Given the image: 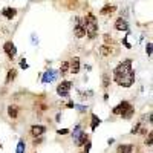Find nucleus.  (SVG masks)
<instances>
[{
  "label": "nucleus",
  "mask_w": 153,
  "mask_h": 153,
  "mask_svg": "<svg viewBox=\"0 0 153 153\" xmlns=\"http://www.w3.org/2000/svg\"><path fill=\"white\" fill-rule=\"evenodd\" d=\"M68 132H69L68 129H60V130H57V133H58V135H66Z\"/></svg>",
  "instance_id": "obj_29"
},
{
  "label": "nucleus",
  "mask_w": 153,
  "mask_h": 153,
  "mask_svg": "<svg viewBox=\"0 0 153 153\" xmlns=\"http://www.w3.org/2000/svg\"><path fill=\"white\" fill-rule=\"evenodd\" d=\"M16 76H17V69H9V72H8V75H6V83L14 81Z\"/></svg>",
  "instance_id": "obj_17"
},
{
  "label": "nucleus",
  "mask_w": 153,
  "mask_h": 153,
  "mask_svg": "<svg viewBox=\"0 0 153 153\" xmlns=\"http://www.w3.org/2000/svg\"><path fill=\"white\" fill-rule=\"evenodd\" d=\"M100 54L103 55V57H109L110 54H112V49H110V46H107V45H103L100 48Z\"/></svg>",
  "instance_id": "obj_16"
},
{
  "label": "nucleus",
  "mask_w": 153,
  "mask_h": 153,
  "mask_svg": "<svg viewBox=\"0 0 153 153\" xmlns=\"http://www.w3.org/2000/svg\"><path fill=\"white\" fill-rule=\"evenodd\" d=\"M139 132H141V123H138L135 127H133V129H132V135H135V133H139Z\"/></svg>",
  "instance_id": "obj_23"
},
{
  "label": "nucleus",
  "mask_w": 153,
  "mask_h": 153,
  "mask_svg": "<svg viewBox=\"0 0 153 153\" xmlns=\"http://www.w3.org/2000/svg\"><path fill=\"white\" fill-rule=\"evenodd\" d=\"M84 25H86V35L94 40L98 34V23H97V19L92 12H89V14L84 17Z\"/></svg>",
  "instance_id": "obj_2"
},
{
  "label": "nucleus",
  "mask_w": 153,
  "mask_h": 153,
  "mask_svg": "<svg viewBox=\"0 0 153 153\" xmlns=\"http://www.w3.org/2000/svg\"><path fill=\"white\" fill-rule=\"evenodd\" d=\"M69 72H72L74 75L80 72V58H78V57H75V58L72 60V63L69 65Z\"/></svg>",
  "instance_id": "obj_10"
},
{
  "label": "nucleus",
  "mask_w": 153,
  "mask_h": 153,
  "mask_svg": "<svg viewBox=\"0 0 153 153\" xmlns=\"http://www.w3.org/2000/svg\"><path fill=\"white\" fill-rule=\"evenodd\" d=\"M146 51H147V55H152V43H147Z\"/></svg>",
  "instance_id": "obj_27"
},
{
  "label": "nucleus",
  "mask_w": 153,
  "mask_h": 153,
  "mask_svg": "<svg viewBox=\"0 0 153 153\" xmlns=\"http://www.w3.org/2000/svg\"><path fill=\"white\" fill-rule=\"evenodd\" d=\"M115 29L117 31H129V25H127V22L123 17L117 19V22H115Z\"/></svg>",
  "instance_id": "obj_9"
},
{
  "label": "nucleus",
  "mask_w": 153,
  "mask_h": 153,
  "mask_svg": "<svg viewBox=\"0 0 153 153\" xmlns=\"http://www.w3.org/2000/svg\"><path fill=\"white\" fill-rule=\"evenodd\" d=\"M20 66H22L23 69H28V63L25 61V60H20Z\"/></svg>",
  "instance_id": "obj_28"
},
{
  "label": "nucleus",
  "mask_w": 153,
  "mask_h": 153,
  "mask_svg": "<svg viewBox=\"0 0 153 153\" xmlns=\"http://www.w3.org/2000/svg\"><path fill=\"white\" fill-rule=\"evenodd\" d=\"M3 51H5V54L9 58H14L16 54H17V49H16V46H14V43H12V42H5L3 43Z\"/></svg>",
  "instance_id": "obj_6"
},
{
  "label": "nucleus",
  "mask_w": 153,
  "mask_h": 153,
  "mask_svg": "<svg viewBox=\"0 0 153 153\" xmlns=\"http://www.w3.org/2000/svg\"><path fill=\"white\" fill-rule=\"evenodd\" d=\"M8 115H9L12 120H16V118L19 117V109H17L16 106H9V107H8Z\"/></svg>",
  "instance_id": "obj_15"
},
{
  "label": "nucleus",
  "mask_w": 153,
  "mask_h": 153,
  "mask_svg": "<svg viewBox=\"0 0 153 153\" xmlns=\"http://www.w3.org/2000/svg\"><path fill=\"white\" fill-rule=\"evenodd\" d=\"M0 149H2V144H0Z\"/></svg>",
  "instance_id": "obj_32"
},
{
  "label": "nucleus",
  "mask_w": 153,
  "mask_h": 153,
  "mask_svg": "<svg viewBox=\"0 0 153 153\" xmlns=\"http://www.w3.org/2000/svg\"><path fill=\"white\" fill-rule=\"evenodd\" d=\"M60 72H61V75H66V74L69 72V63H68V61H63V63H61Z\"/></svg>",
  "instance_id": "obj_20"
},
{
  "label": "nucleus",
  "mask_w": 153,
  "mask_h": 153,
  "mask_svg": "<svg viewBox=\"0 0 153 153\" xmlns=\"http://www.w3.org/2000/svg\"><path fill=\"white\" fill-rule=\"evenodd\" d=\"M83 133H84V130L81 129V126H76L75 129H74V132H72V138H74V141H75V143L78 141L80 136H81Z\"/></svg>",
  "instance_id": "obj_14"
},
{
  "label": "nucleus",
  "mask_w": 153,
  "mask_h": 153,
  "mask_svg": "<svg viewBox=\"0 0 153 153\" xmlns=\"http://www.w3.org/2000/svg\"><path fill=\"white\" fill-rule=\"evenodd\" d=\"M113 81L121 87H130L135 83V71L132 68V60H124L113 71Z\"/></svg>",
  "instance_id": "obj_1"
},
{
  "label": "nucleus",
  "mask_w": 153,
  "mask_h": 153,
  "mask_svg": "<svg viewBox=\"0 0 153 153\" xmlns=\"http://www.w3.org/2000/svg\"><path fill=\"white\" fill-rule=\"evenodd\" d=\"M152 139H153V133L150 132V133H149V136L146 138V144H147V146H152Z\"/></svg>",
  "instance_id": "obj_25"
},
{
  "label": "nucleus",
  "mask_w": 153,
  "mask_h": 153,
  "mask_svg": "<svg viewBox=\"0 0 153 153\" xmlns=\"http://www.w3.org/2000/svg\"><path fill=\"white\" fill-rule=\"evenodd\" d=\"M87 141H89V136H87L86 133H83V135L80 136V139H78V141L75 143V146H76V147H83V146H84Z\"/></svg>",
  "instance_id": "obj_18"
},
{
  "label": "nucleus",
  "mask_w": 153,
  "mask_h": 153,
  "mask_svg": "<svg viewBox=\"0 0 153 153\" xmlns=\"http://www.w3.org/2000/svg\"><path fill=\"white\" fill-rule=\"evenodd\" d=\"M45 132H46V127L42 126V124H35V126L31 127V135H32L34 138H38L40 135H43Z\"/></svg>",
  "instance_id": "obj_8"
},
{
  "label": "nucleus",
  "mask_w": 153,
  "mask_h": 153,
  "mask_svg": "<svg viewBox=\"0 0 153 153\" xmlns=\"http://www.w3.org/2000/svg\"><path fill=\"white\" fill-rule=\"evenodd\" d=\"M2 16H3L5 19H8V20H12V19L17 16V9L12 8V6H6V8H3V11H2Z\"/></svg>",
  "instance_id": "obj_7"
},
{
  "label": "nucleus",
  "mask_w": 153,
  "mask_h": 153,
  "mask_svg": "<svg viewBox=\"0 0 153 153\" xmlns=\"http://www.w3.org/2000/svg\"><path fill=\"white\" fill-rule=\"evenodd\" d=\"M72 89V81H61L58 86H57V94L60 97H68L69 92Z\"/></svg>",
  "instance_id": "obj_5"
},
{
  "label": "nucleus",
  "mask_w": 153,
  "mask_h": 153,
  "mask_svg": "<svg viewBox=\"0 0 153 153\" xmlns=\"http://www.w3.org/2000/svg\"><path fill=\"white\" fill-rule=\"evenodd\" d=\"M25 149H26V144H25L23 139H20L19 144H17V150H16V153H25Z\"/></svg>",
  "instance_id": "obj_21"
},
{
  "label": "nucleus",
  "mask_w": 153,
  "mask_h": 153,
  "mask_svg": "<svg viewBox=\"0 0 153 153\" xmlns=\"http://www.w3.org/2000/svg\"><path fill=\"white\" fill-rule=\"evenodd\" d=\"M55 75H57V74H55V71L49 69V71L43 75V81H45V83H51V81H54V80H55Z\"/></svg>",
  "instance_id": "obj_13"
},
{
  "label": "nucleus",
  "mask_w": 153,
  "mask_h": 153,
  "mask_svg": "<svg viewBox=\"0 0 153 153\" xmlns=\"http://www.w3.org/2000/svg\"><path fill=\"white\" fill-rule=\"evenodd\" d=\"M109 84H110V76H109V74H103V87L107 89Z\"/></svg>",
  "instance_id": "obj_22"
},
{
  "label": "nucleus",
  "mask_w": 153,
  "mask_h": 153,
  "mask_svg": "<svg viewBox=\"0 0 153 153\" xmlns=\"http://www.w3.org/2000/svg\"><path fill=\"white\" fill-rule=\"evenodd\" d=\"M101 124V120L97 117V115H92V121H91V129L92 130H95L97 129V127Z\"/></svg>",
  "instance_id": "obj_19"
},
{
  "label": "nucleus",
  "mask_w": 153,
  "mask_h": 153,
  "mask_svg": "<svg viewBox=\"0 0 153 153\" xmlns=\"http://www.w3.org/2000/svg\"><path fill=\"white\" fill-rule=\"evenodd\" d=\"M68 107H75V104H74V101H71V103H68Z\"/></svg>",
  "instance_id": "obj_31"
},
{
  "label": "nucleus",
  "mask_w": 153,
  "mask_h": 153,
  "mask_svg": "<svg viewBox=\"0 0 153 153\" xmlns=\"http://www.w3.org/2000/svg\"><path fill=\"white\" fill-rule=\"evenodd\" d=\"M115 11H117V6H115V5H106L104 8H101L100 14L101 16H110V14H113Z\"/></svg>",
  "instance_id": "obj_11"
},
{
  "label": "nucleus",
  "mask_w": 153,
  "mask_h": 153,
  "mask_svg": "<svg viewBox=\"0 0 153 153\" xmlns=\"http://www.w3.org/2000/svg\"><path fill=\"white\" fill-rule=\"evenodd\" d=\"M43 143V138H35V141H34V146H37V144H42Z\"/></svg>",
  "instance_id": "obj_30"
},
{
  "label": "nucleus",
  "mask_w": 153,
  "mask_h": 153,
  "mask_svg": "<svg viewBox=\"0 0 153 153\" xmlns=\"http://www.w3.org/2000/svg\"><path fill=\"white\" fill-rule=\"evenodd\" d=\"M113 113L120 115V117H123L124 120H130L135 115V107L129 103V101H123V103H120L117 107L113 109Z\"/></svg>",
  "instance_id": "obj_3"
},
{
  "label": "nucleus",
  "mask_w": 153,
  "mask_h": 153,
  "mask_svg": "<svg viewBox=\"0 0 153 153\" xmlns=\"http://www.w3.org/2000/svg\"><path fill=\"white\" fill-rule=\"evenodd\" d=\"M112 42H113V40H112V37H110L109 34H106V35H104V43H106L107 46H110V45H112Z\"/></svg>",
  "instance_id": "obj_24"
},
{
  "label": "nucleus",
  "mask_w": 153,
  "mask_h": 153,
  "mask_svg": "<svg viewBox=\"0 0 153 153\" xmlns=\"http://www.w3.org/2000/svg\"><path fill=\"white\" fill-rule=\"evenodd\" d=\"M81 153H84V152H81Z\"/></svg>",
  "instance_id": "obj_33"
},
{
  "label": "nucleus",
  "mask_w": 153,
  "mask_h": 153,
  "mask_svg": "<svg viewBox=\"0 0 153 153\" xmlns=\"http://www.w3.org/2000/svg\"><path fill=\"white\" fill-rule=\"evenodd\" d=\"M74 35L76 38L86 37V25L83 17H75V28H74Z\"/></svg>",
  "instance_id": "obj_4"
},
{
  "label": "nucleus",
  "mask_w": 153,
  "mask_h": 153,
  "mask_svg": "<svg viewBox=\"0 0 153 153\" xmlns=\"http://www.w3.org/2000/svg\"><path fill=\"white\" fill-rule=\"evenodd\" d=\"M91 146H92L91 141H87V143L84 144V153H89V150H91Z\"/></svg>",
  "instance_id": "obj_26"
},
{
  "label": "nucleus",
  "mask_w": 153,
  "mask_h": 153,
  "mask_svg": "<svg viewBox=\"0 0 153 153\" xmlns=\"http://www.w3.org/2000/svg\"><path fill=\"white\" fill-rule=\"evenodd\" d=\"M117 153H133V146L130 144H121L117 147Z\"/></svg>",
  "instance_id": "obj_12"
}]
</instances>
